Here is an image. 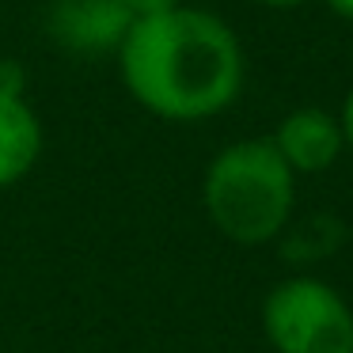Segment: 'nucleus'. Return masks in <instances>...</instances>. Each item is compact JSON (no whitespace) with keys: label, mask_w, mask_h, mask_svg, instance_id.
Here are the masks:
<instances>
[{"label":"nucleus","mask_w":353,"mask_h":353,"mask_svg":"<svg viewBox=\"0 0 353 353\" xmlns=\"http://www.w3.org/2000/svg\"><path fill=\"white\" fill-rule=\"evenodd\" d=\"M114 57L130 99L160 122L183 125L224 114L247 77L239 34L198 4L133 19Z\"/></svg>","instance_id":"f257e3e1"},{"label":"nucleus","mask_w":353,"mask_h":353,"mask_svg":"<svg viewBox=\"0 0 353 353\" xmlns=\"http://www.w3.org/2000/svg\"><path fill=\"white\" fill-rule=\"evenodd\" d=\"M296 205V175L270 137L224 145L201 175V209L224 239L262 247L285 232Z\"/></svg>","instance_id":"f03ea898"},{"label":"nucleus","mask_w":353,"mask_h":353,"mask_svg":"<svg viewBox=\"0 0 353 353\" xmlns=\"http://www.w3.org/2000/svg\"><path fill=\"white\" fill-rule=\"evenodd\" d=\"M262 334L274 353H353V307L323 277H285L262 296Z\"/></svg>","instance_id":"7ed1b4c3"},{"label":"nucleus","mask_w":353,"mask_h":353,"mask_svg":"<svg viewBox=\"0 0 353 353\" xmlns=\"http://www.w3.org/2000/svg\"><path fill=\"white\" fill-rule=\"evenodd\" d=\"M133 27L125 0H50L46 34L69 54H118Z\"/></svg>","instance_id":"20e7f679"},{"label":"nucleus","mask_w":353,"mask_h":353,"mask_svg":"<svg viewBox=\"0 0 353 353\" xmlns=\"http://www.w3.org/2000/svg\"><path fill=\"white\" fill-rule=\"evenodd\" d=\"M277 156L289 163L292 175H323L338 163V156L345 152L342 125L338 114L327 107H296L277 122V130L270 133Z\"/></svg>","instance_id":"39448f33"},{"label":"nucleus","mask_w":353,"mask_h":353,"mask_svg":"<svg viewBox=\"0 0 353 353\" xmlns=\"http://www.w3.org/2000/svg\"><path fill=\"white\" fill-rule=\"evenodd\" d=\"M42 156V122L23 92L0 88V190L23 183Z\"/></svg>","instance_id":"423d86ee"},{"label":"nucleus","mask_w":353,"mask_h":353,"mask_svg":"<svg viewBox=\"0 0 353 353\" xmlns=\"http://www.w3.org/2000/svg\"><path fill=\"white\" fill-rule=\"evenodd\" d=\"M186 4V0H125V8H130L133 19H145V16H160V12H171Z\"/></svg>","instance_id":"0eeeda50"},{"label":"nucleus","mask_w":353,"mask_h":353,"mask_svg":"<svg viewBox=\"0 0 353 353\" xmlns=\"http://www.w3.org/2000/svg\"><path fill=\"white\" fill-rule=\"evenodd\" d=\"M338 125H342L345 152H353V84H350V92H345L342 107H338Z\"/></svg>","instance_id":"6e6552de"},{"label":"nucleus","mask_w":353,"mask_h":353,"mask_svg":"<svg viewBox=\"0 0 353 353\" xmlns=\"http://www.w3.org/2000/svg\"><path fill=\"white\" fill-rule=\"evenodd\" d=\"M259 8H270V12H292V8H304L307 0H251Z\"/></svg>","instance_id":"1a4fd4ad"},{"label":"nucleus","mask_w":353,"mask_h":353,"mask_svg":"<svg viewBox=\"0 0 353 353\" xmlns=\"http://www.w3.org/2000/svg\"><path fill=\"white\" fill-rule=\"evenodd\" d=\"M330 12H334L338 19H345V23H353V0H323Z\"/></svg>","instance_id":"9d476101"}]
</instances>
